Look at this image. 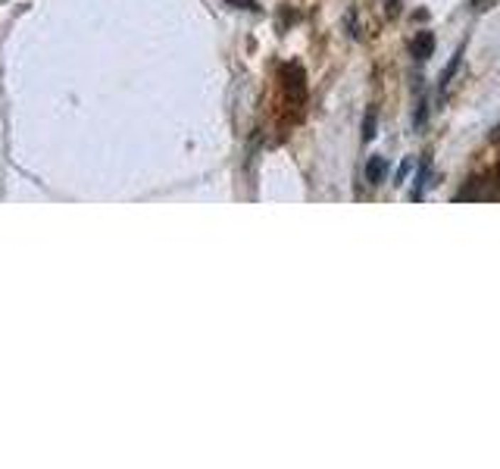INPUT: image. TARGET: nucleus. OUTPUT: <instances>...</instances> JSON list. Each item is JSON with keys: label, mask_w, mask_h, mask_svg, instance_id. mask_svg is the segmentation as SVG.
<instances>
[{"label": "nucleus", "mask_w": 500, "mask_h": 469, "mask_svg": "<svg viewBox=\"0 0 500 469\" xmlns=\"http://www.w3.org/2000/svg\"><path fill=\"white\" fill-rule=\"evenodd\" d=\"M385 176H388V160H385V156H381V153L369 156V163H366V182L381 185V182H385Z\"/></svg>", "instance_id": "7ed1b4c3"}, {"label": "nucleus", "mask_w": 500, "mask_h": 469, "mask_svg": "<svg viewBox=\"0 0 500 469\" xmlns=\"http://www.w3.org/2000/svg\"><path fill=\"white\" fill-rule=\"evenodd\" d=\"M375 138V107L366 109V119H363V141Z\"/></svg>", "instance_id": "20e7f679"}, {"label": "nucleus", "mask_w": 500, "mask_h": 469, "mask_svg": "<svg viewBox=\"0 0 500 469\" xmlns=\"http://www.w3.org/2000/svg\"><path fill=\"white\" fill-rule=\"evenodd\" d=\"M494 182H497V188H500V163H497V169H494Z\"/></svg>", "instance_id": "1a4fd4ad"}, {"label": "nucleus", "mask_w": 500, "mask_h": 469, "mask_svg": "<svg viewBox=\"0 0 500 469\" xmlns=\"http://www.w3.org/2000/svg\"><path fill=\"white\" fill-rule=\"evenodd\" d=\"M457 69H460V53H457V57H453V60L447 63V69H444V72H441V78H438V85H441V91H444V88H447V85H450V75L457 72Z\"/></svg>", "instance_id": "39448f33"}, {"label": "nucleus", "mask_w": 500, "mask_h": 469, "mask_svg": "<svg viewBox=\"0 0 500 469\" xmlns=\"http://www.w3.org/2000/svg\"><path fill=\"white\" fill-rule=\"evenodd\" d=\"M229 4H238L241 10H256V0H229Z\"/></svg>", "instance_id": "423d86ee"}, {"label": "nucleus", "mask_w": 500, "mask_h": 469, "mask_svg": "<svg viewBox=\"0 0 500 469\" xmlns=\"http://www.w3.org/2000/svg\"><path fill=\"white\" fill-rule=\"evenodd\" d=\"M410 53L416 60H428V57H432V53H435V35H432V31H419V35L410 41Z\"/></svg>", "instance_id": "f03ea898"}, {"label": "nucleus", "mask_w": 500, "mask_h": 469, "mask_svg": "<svg viewBox=\"0 0 500 469\" xmlns=\"http://www.w3.org/2000/svg\"><path fill=\"white\" fill-rule=\"evenodd\" d=\"M388 4V16H397L401 13V0H385Z\"/></svg>", "instance_id": "0eeeda50"}, {"label": "nucleus", "mask_w": 500, "mask_h": 469, "mask_svg": "<svg viewBox=\"0 0 500 469\" xmlns=\"http://www.w3.org/2000/svg\"><path fill=\"white\" fill-rule=\"evenodd\" d=\"M281 91H285L288 104L294 109H300L307 104V78H303V69L297 66V63H288V66H281Z\"/></svg>", "instance_id": "f257e3e1"}, {"label": "nucleus", "mask_w": 500, "mask_h": 469, "mask_svg": "<svg viewBox=\"0 0 500 469\" xmlns=\"http://www.w3.org/2000/svg\"><path fill=\"white\" fill-rule=\"evenodd\" d=\"M410 169H413V163H410V160H403L401 172H397V182H403V178H406V172H410Z\"/></svg>", "instance_id": "6e6552de"}]
</instances>
